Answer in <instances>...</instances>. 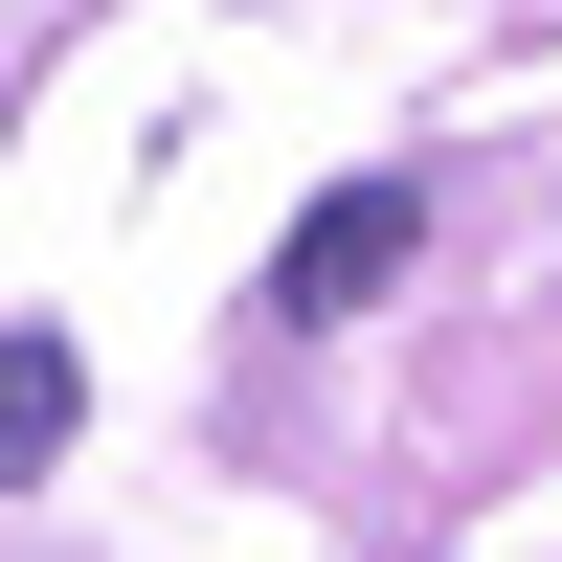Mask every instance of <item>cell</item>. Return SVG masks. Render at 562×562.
I'll return each instance as SVG.
<instances>
[{"label":"cell","mask_w":562,"mask_h":562,"mask_svg":"<svg viewBox=\"0 0 562 562\" xmlns=\"http://www.w3.org/2000/svg\"><path fill=\"white\" fill-rule=\"evenodd\" d=\"M90 428V383H68V338H0V495L45 473V450Z\"/></svg>","instance_id":"7a4b0ae2"},{"label":"cell","mask_w":562,"mask_h":562,"mask_svg":"<svg viewBox=\"0 0 562 562\" xmlns=\"http://www.w3.org/2000/svg\"><path fill=\"white\" fill-rule=\"evenodd\" d=\"M383 270H405V180H338V203L270 248V315H360Z\"/></svg>","instance_id":"6da1fadb"}]
</instances>
